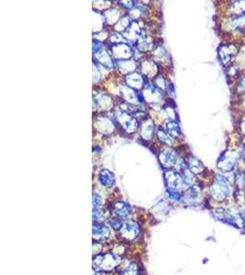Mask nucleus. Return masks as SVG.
I'll return each mask as SVG.
<instances>
[{
    "mask_svg": "<svg viewBox=\"0 0 245 275\" xmlns=\"http://www.w3.org/2000/svg\"><path fill=\"white\" fill-rule=\"evenodd\" d=\"M120 257L113 252L96 255L93 258V270L97 272H110L120 264Z\"/></svg>",
    "mask_w": 245,
    "mask_h": 275,
    "instance_id": "obj_1",
    "label": "nucleus"
},
{
    "mask_svg": "<svg viewBox=\"0 0 245 275\" xmlns=\"http://www.w3.org/2000/svg\"><path fill=\"white\" fill-rule=\"evenodd\" d=\"M117 238L125 243H132L140 240L142 236V228L137 222L127 220L122 223L121 228L117 231Z\"/></svg>",
    "mask_w": 245,
    "mask_h": 275,
    "instance_id": "obj_2",
    "label": "nucleus"
},
{
    "mask_svg": "<svg viewBox=\"0 0 245 275\" xmlns=\"http://www.w3.org/2000/svg\"><path fill=\"white\" fill-rule=\"evenodd\" d=\"M210 195L217 202H224L230 195V183L222 175H217L210 186Z\"/></svg>",
    "mask_w": 245,
    "mask_h": 275,
    "instance_id": "obj_3",
    "label": "nucleus"
},
{
    "mask_svg": "<svg viewBox=\"0 0 245 275\" xmlns=\"http://www.w3.org/2000/svg\"><path fill=\"white\" fill-rule=\"evenodd\" d=\"M93 240L96 242L102 243L106 240H109L111 236L110 227L105 223L96 222L93 225Z\"/></svg>",
    "mask_w": 245,
    "mask_h": 275,
    "instance_id": "obj_4",
    "label": "nucleus"
},
{
    "mask_svg": "<svg viewBox=\"0 0 245 275\" xmlns=\"http://www.w3.org/2000/svg\"><path fill=\"white\" fill-rule=\"evenodd\" d=\"M112 211L114 217L120 220L127 221L133 216L132 207L124 201H118L113 204Z\"/></svg>",
    "mask_w": 245,
    "mask_h": 275,
    "instance_id": "obj_5",
    "label": "nucleus"
},
{
    "mask_svg": "<svg viewBox=\"0 0 245 275\" xmlns=\"http://www.w3.org/2000/svg\"><path fill=\"white\" fill-rule=\"evenodd\" d=\"M201 187L198 184H194L187 189L185 195L183 196L185 203L189 204V205H196L199 203L200 201V196H201Z\"/></svg>",
    "mask_w": 245,
    "mask_h": 275,
    "instance_id": "obj_6",
    "label": "nucleus"
},
{
    "mask_svg": "<svg viewBox=\"0 0 245 275\" xmlns=\"http://www.w3.org/2000/svg\"><path fill=\"white\" fill-rule=\"evenodd\" d=\"M164 181L170 190H178L183 184L182 176L174 171H168L164 173Z\"/></svg>",
    "mask_w": 245,
    "mask_h": 275,
    "instance_id": "obj_7",
    "label": "nucleus"
},
{
    "mask_svg": "<svg viewBox=\"0 0 245 275\" xmlns=\"http://www.w3.org/2000/svg\"><path fill=\"white\" fill-rule=\"evenodd\" d=\"M159 161L164 168H171L176 163V153L172 149H166L161 153L159 156Z\"/></svg>",
    "mask_w": 245,
    "mask_h": 275,
    "instance_id": "obj_8",
    "label": "nucleus"
},
{
    "mask_svg": "<svg viewBox=\"0 0 245 275\" xmlns=\"http://www.w3.org/2000/svg\"><path fill=\"white\" fill-rule=\"evenodd\" d=\"M237 52H238V49L236 48V46L232 44L221 46L219 51L220 61H222V63L224 64L229 63L231 61V59L236 55Z\"/></svg>",
    "mask_w": 245,
    "mask_h": 275,
    "instance_id": "obj_9",
    "label": "nucleus"
},
{
    "mask_svg": "<svg viewBox=\"0 0 245 275\" xmlns=\"http://www.w3.org/2000/svg\"><path fill=\"white\" fill-rule=\"evenodd\" d=\"M99 182L101 185L106 188H111L115 184V176L112 172H110L107 169H103L98 175Z\"/></svg>",
    "mask_w": 245,
    "mask_h": 275,
    "instance_id": "obj_10",
    "label": "nucleus"
},
{
    "mask_svg": "<svg viewBox=\"0 0 245 275\" xmlns=\"http://www.w3.org/2000/svg\"><path fill=\"white\" fill-rule=\"evenodd\" d=\"M118 275H143L142 267L138 261L131 260Z\"/></svg>",
    "mask_w": 245,
    "mask_h": 275,
    "instance_id": "obj_11",
    "label": "nucleus"
},
{
    "mask_svg": "<svg viewBox=\"0 0 245 275\" xmlns=\"http://www.w3.org/2000/svg\"><path fill=\"white\" fill-rule=\"evenodd\" d=\"M187 164H188L189 171L193 174H199L204 171L205 167L203 163H201L199 159L195 158V157H189L187 160Z\"/></svg>",
    "mask_w": 245,
    "mask_h": 275,
    "instance_id": "obj_12",
    "label": "nucleus"
},
{
    "mask_svg": "<svg viewBox=\"0 0 245 275\" xmlns=\"http://www.w3.org/2000/svg\"><path fill=\"white\" fill-rule=\"evenodd\" d=\"M126 82H127L128 86H130L132 88H135V89H140L143 86V78L137 73H133V74H131L130 76H127Z\"/></svg>",
    "mask_w": 245,
    "mask_h": 275,
    "instance_id": "obj_13",
    "label": "nucleus"
},
{
    "mask_svg": "<svg viewBox=\"0 0 245 275\" xmlns=\"http://www.w3.org/2000/svg\"><path fill=\"white\" fill-rule=\"evenodd\" d=\"M166 133L171 138L177 137L180 135V127L175 121H169L166 124Z\"/></svg>",
    "mask_w": 245,
    "mask_h": 275,
    "instance_id": "obj_14",
    "label": "nucleus"
},
{
    "mask_svg": "<svg viewBox=\"0 0 245 275\" xmlns=\"http://www.w3.org/2000/svg\"><path fill=\"white\" fill-rule=\"evenodd\" d=\"M212 215L215 219L222 221V222H227V218H228V209H214L212 211Z\"/></svg>",
    "mask_w": 245,
    "mask_h": 275,
    "instance_id": "obj_15",
    "label": "nucleus"
},
{
    "mask_svg": "<svg viewBox=\"0 0 245 275\" xmlns=\"http://www.w3.org/2000/svg\"><path fill=\"white\" fill-rule=\"evenodd\" d=\"M157 137L161 143L167 144V145L172 144V138L170 137L168 134L163 130L162 128H159L158 131H157Z\"/></svg>",
    "mask_w": 245,
    "mask_h": 275,
    "instance_id": "obj_16",
    "label": "nucleus"
},
{
    "mask_svg": "<svg viewBox=\"0 0 245 275\" xmlns=\"http://www.w3.org/2000/svg\"><path fill=\"white\" fill-rule=\"evenodd\" d=\"M232 27L236 31H245V15L232 21Z\"/></svg>",
    "mask_w": 245,
    "mask_h": 275,
    "instance_id": "obj_17",
    "label": "nucleus"
},
{
    "mask_svg": "<svg viewBox=\"0 0 245 275\" xmlns=\"http://www.w3.org/2000/svg\"><path fill=\"white\" fill-rule=\"evenodd\" d=\"M235 184L239 190H243L245 188V173H239L235 176Z\"/></svg>",
    "mask_w": 245,
    "mask_h": 275,
    "instance_id": "obj_18",
    "label": "nucleus"
},
{
    "mask_svg": "<svg viewBox=\"0 0 245 275\" xmlns=\"http://www.w3.org/2000/svg\"><path fill=\"white\" fill-rule=\"evenodd\" d=\"M167 195H168L169 198L176 201V202H179V201H181L183 199V195L180 194L177 190H170V189H168L167 190Z\"/></svg>",
    "mask_w": 245,
    "mask_h": 275,
    "instance_id": "obj_19",
    "label": "nucleus"
},
{
    "mask_svg": "<svg viewBox=\"0 0 245 275\" xmlns=\"http://www.w3.org/2000/svg\"><path fill=\"white\" fill-rule=\"evenodd\" d=\"M153 127L152 125V123L149 122L143 126V137L146 138V139H150L152 137V134H153Z\"/></svg>",
    "mask_w": 245,
    "mask_h": 275,
    "instance_id": "obj_20",
    "label": "nucleus"
},
{
    "mask_svg": "<svg viewBox=\"0 0 245 275\" xmlns=\"http://www.w3.org/2000/svg\"><path fill=\"white\" fill-rule=\"evenodd\" d=\"M102 204L101 196L97 193L93 194V209H99Z\"/></svg>",
    "mask_w": 245,
    "mask_h": 275,
    "instance_id": "obj_21",
    "label": "nucleus"
},
{
    "mask_svg": "<svg viewBox=\"0 0 245 275\" xmlns=\"http://www.w3.org/2000/svg\"><path fill=\"white\" fill-rule=\"evenodd\" d=\"M240 87L242 89V90H244L245 91V77L241 80V82L240 83Z\"/></svg>",
    "mask_w": 245,
    "mask_h": 275,
    "instance_id": "obj_22",
    "label": "nucleus"
}]
</instances>
